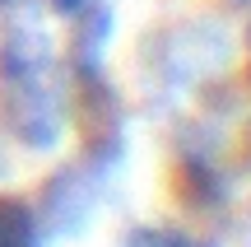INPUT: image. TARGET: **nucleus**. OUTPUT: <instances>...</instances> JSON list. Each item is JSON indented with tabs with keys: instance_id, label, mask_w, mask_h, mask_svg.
I'll use <instances>...</instances> for the list:
<instances>
[{
	"instance_id": "obj_3",
	"label": "nucleus",
	"mask_w": 251,
	"mask_h": 247,
	"mask_svg": "<svg viewBox=\"0 0 251 247\" xmlns=\"http://www.w3.org/2000/svg\"><path fill=\"white\" fill-rule=\"evenodd\" d=\"M126 247H209V243H196V238L172 233V229H140V233H130Z\"/></svg>"
},
{
	"instance_id": "obj_2",
	"label": "nucleus",
	"mask_w": 251,
	"mask_h": 247,
	"mask_svg": "<svg viewBox=\"0 0 251 247\" xmlns=\"http://www.w3.org/2000/svg\"><path fill=\"white\" fill-rule=\"evenodd\" d=\"M0 247H42L37 243V220L28 205L0 201Z\"/></svg>"
},
{
	"instance_id": "obj_1",
	"label": "nucleus",
	"mask_w": 251,
	"mask_h": 247,
	"mask_svg": "<svg viewBox=\"0 0 251 247\" xmlns=\"http://www.w3.org/2000/svg\"><path fill=\"white\" fill-rule=\"evenodd\" d=\"M0 89H5V108L14 131L28 140L33 149L56 145L65 121V98L61 84L51 75V56H47V42L33 33V28H19L5 42V56H0Z\"/></svg>"
},
{
	"instance_id": "obj_5",
	"label": "nucleus",
	"mask_w": 251,
	"mask_h": 247,
	"mask_svg": "<svg viewBox=\"0 0 251 247\" xmlns=\"http://www.w3.org/2000/svg\"><path fill=\"white\" fill-rule=\"evenodd\" d=\"M5 5H9V0H0V9H5Z\"/></svg>"
},
{
	"instance_id": "obj_4",
	"label": "nucleus",
	"mask_w": 251,
	"mask_h": 247,
	"mask_svg": "<svg viewBox=\"0 0 251 247\" xmlns=\"http://www.w3.org/2000/svg\"><path fill=\"white\" fill-rule=\"evenodd\" d=\"M247 56H251V24H247Z\"/></svg>"
}]
</instances>
